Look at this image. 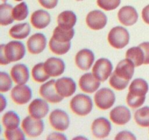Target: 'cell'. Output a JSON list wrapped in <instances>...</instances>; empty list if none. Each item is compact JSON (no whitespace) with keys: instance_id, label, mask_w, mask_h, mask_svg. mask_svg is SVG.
<instances>
[{"instance_id":"cell-1","label":"cell","mask_w":149,"mask_h":140,"mask_svg":"<svg viewBox=\"0 0 149 140\" xmlns=\"http://www.w3.org/2000/svg\"><path fill=\"white\" fill-rule=\"evenodd\" d=\"M148 91V85L145 80L137 78L132 82L127 96V103L130 107L135 109L142 106L146 100V95Z\"/></svg>"},{"instance_id":"cell-2","label":"cell","mask_w":149,"mask_h":140,"mask_svg":"<svg viewBox=\"0 0 149 140\" xmlns=\"http://www.w3.org/2000/svg\"><path fill=\"white\" fill-rule=\"evenodd\" d=\"M0 64L7 65L11 62L21 60L26 55L24 45L19 41H11L7 45H1Z\"/></svg>"},{"instance_id":"cell-3","label":"cell","mask_w":149,"mask_h":140,"mask_svg":"<svg viewBox=\"0 0 149 140\" xmlns=\"http://www.w3.org/2000/svg\"><path fill=\"white\" fill-rule=\"evenodd\" d=\"M93 101L90 96L84 94L76 95L71 100V111L79 116H86L93 109Z\"/></svg>"},{"instance_id":"cell-4","label":"cell","mask_w":149,"mask_h":140,"mask_svg":"<svg viewBox=\"0 0 149 140\" xmlns=\"http://www.w3.org/2000/svg\"><path fill=\"white\" fill-rule=\"evenodd\" d=\"M108 41L113 48L116 49H122L129 43L130 34L125 28L122 26H116L109 32Z\"/></svg>"},{"instance_id":"cell-5","label":"cell","mask_w":149,"mask_h":140,"mask_svg":"<svg viewBox=\"0 0 149 140\" xmlns=\"http://www.w3.org/2000/svg\"><path fill=\"white\" fill-rule=\"evenodd\" d=\"M94 99L97 107L102 110H106L114 104L116 97L113 90L104 88L96 92Z\"/></svg>"},{"instance_id":"cell-6","label":"cell","mask_w":149,"mask_h":140,"mask_svg":"<svg viewBox=\"0 0 149 140\" xmlns=\"http://www.w3.org/2000/svg\"><path fill=\"white\" fill-rule=\"evenodd\" d=\"M21 127L26 135L30 137H37L42 134L45 125L42 120L28 116L23 119Z\"/></svg>"},{"instance_id":"cell-7","label":"cell","mask_w":149,"mask_h":140,"mask_svg":"<svg viewBox=\"0 0 149 140\" xmlns=\"http://www.w3.org/2000/svg\"><path fill=\"white\" fill-rule=\"evenodd\" d=\"M56 80H51L44 83L39 88L40 96L47 102L52 104H57L62 102L63 97L58 93L55 87Z\"/></svg>"},{"instance_id":"cell-8","label":"cell","mask_w":149,"mask_h":140,"mask_svg":"<svg viewBox=\"0 0 149 140\" xmlns=\"http://www.w3.org/2000/svg\"><path fill=\"white\" fill-rule=\"evenodd\" d=\"M113 70L111 62L107 58H99L93 68V74L100 82H104L111 76Z\"/></svg>"},{"instance_id":"cell-9","label":"cell","mask_w":149,"mask_h":140,"mask_svg":"<svg viewBox=\"0 0 149 140\" xmlns=\"http://www.w3.org/2000/svg\"><path fill=\"white\" fill-rule=\"evenodd\" d=\"M49 123L55 130L63 131L68 128L70 124L68 114L61 109H55L50 113L49 117Z\"/></svg>"},{"instance_id":"cell-10","label":"cell","mask_w":149,"mask_h":140,"mask_svg":"<svg viewBox=\"0 0 149 140\" xmlns=\"http://www.w3.org/2000/svg\"><path fill=\"white\" fill-rule=\"evenodd\" d=\"M11 97L13 102L17 104H26L31 99L32 91L26 85H17L12 89Z\"/></svg>"},{"instance_id":"cell-11","label":"cell","mask_w":149,"mask_h":140,"mask_svg":"<svg viewBox=\"0 0 149 140\" xmlns=\"http://www.w3.org/2000/svg\"><path fill=\"white\" fill-rule=\"evenodd\" d=\"M107 17L100 10L90 12L86 18V23L88 27L93 30H100L106 26Z\"/></svg>"},{"instance_id":"cell-12","label":"cell","mask_w":149,"mask_h":140,"mask_svg":"<svg viewBox=\"0 0 149 140\" xmlns=\"http://www.w3.org/2000/svg\"><path fill=\"white\" fill-rule=\"evenodd\" d=\"M92 133L97 139H103L109 135L111 130V123L105 118L95 120L92 124Z\"/></svg>"},{"instance_id":"cell-13","label":"cell","mask_w":149,"mask_h":140,"mask_svg":"<svg viewBox=\"0 0 149 140\" xmlns=\"http://www.w3.org/2000/svg\"><path fill=\"white\" fill-rule=\"evenodd\" d=\"M55 87L58 93L63 98L72 96L77 90L76 83L70 77H62L57 80Z\"/></svg>"},{"instance_id":"cell-14","label":"cell","mask_w":149,"mask_h":140,"mask_svg":"<svg viewBox=\"0 0 149 140\" xmlns=\"http://www.w3.org/2000/svg\"><path fill=\"white\" fill-rule=\"evenodd\" d=\"M47 45V39L43 34L36 33L29 37L27 41V47L31 54H39L43 52Z\"/></svg>"},{"instance_id":"cell-15","label":"cell","mask_w":149,"mask_h":140,"mask_svg":"<svg viewBox=\"0 0 149 140\" xmlns=\"http://www.w3.org/2000/svg\"><path fill=\"white\" fill-rule=\"evenodd\" d=\"M45 69L50 77H58L65 71V63L62 59L55 57L49 58L44 63Z\"/></svg>"},{"instance_id":"cell-16","label":"cell","mask_w":149,"mask_h":140,"mask_svg":"<svg viewBox=\"0 0 149 140\" xmlns=\"http://www.w3.org/2000/svg\"><path fill=\"white\" fill-rule=\"evenodd\" d=\"M79 85L83 92L93 93L99 88L100 81L97 80L92 73H86L80 77Z\"/></svg>"},{"instance_id":"cell-17","label":"cell","mask_w":149,"mask_h":140,"mask_svg":"<svg viewBox=\"0 0 149 140\" xmlns=\"http://www.w3.org/2000/svg\"><path fill=\"white\" fill-rule=\"evenodd\" d=\"M118 19L125 26H130L138 21V14L132 6H125L118 12Z\"/></svg>"},{"instance_id":"cell-18","label":"cell","mask_w":149,"mask_h":140,"mask_svg":"<svg viewBox=\"0 0 149 140\" xmlns=\"http://www.w3.org/2000/svg\"><path fill=\"white\" fill-rule=\"evenodd\" d=\"M94 60L95 55L93 51L89 49H83L76 55L75 62L78 68L83 71H87L91 68Z\"/></svg>"},{"instance_id":"cell-19","label":"cell","mask_w":149,"mask_h":140,"mask_svg":"<svg viewBox=\"0 0 149 140\" xmlns=\"http://www.w3.org/2000/svg\"><path fill=\"white\" fill-rule=\"evenodd\" d=\"M49 105L43 99H36L29 106V112L31 116L36 119L44 118L49 112Z\"/></svg>"},{"instance_id":"cell-20","label":"cell","mask_w":149,"mask_h":140,"mask_svg":"<svg viewBox=\"0 0 149 140\" xmlns=\"http://www.w3.org/2000/svg\"><path fill=\"white\" fill-rule=\"evenodd\" d=\"M110 119L116 125H125L130 120L131 112L126 106H118L111 111Z\"/></svg>"},{"instance_id":"cell-21","label":"cell","mask_w":149,"mask_h":140,"mask_svg":"<svg viewBox=\"0 0 149 140\" xmlns=\"http://www.w3.org/2000/svg\"><path fill=\"white\" fill-rule=\"evenodd\" d=\"M135 64L130 60L126 59L119 61L114 72L118 77L125 80H130L132 78L135 72Z\"/></svg>"},{"instance_id":"cell-22","label":"cell","mask_w":149,"mask_h":140,"mask_svg":"<svg viewBox=\"0 0 149 140\" xmlns=\"http://www.w3.org/2000/svg\"><path fill=\"white\" fill-rule=\"evenodd\" d=\"M13 81L17 85L26 84L29 79V71L28 67L23 64H15L10 71Z\"/></svg>"},{"instance_id":"cell-23","label":"cell","mask_w":149,"mask_h":140,"mask_svg":"<svg viewBox=\"0 0 149 140\" xmlns=\"http://www.w3.org/2000/svg\"><path fill=\"white\" fill-rule=\"evenodd\" d=\"M51 20L50 15L44 10L33 12L31 16V23L36 29H43L49 24Z\"/></svg>"},{"instance_id":"cell-24","label":"cell","mask_w":149,"mask_h":140,"mask_svg":"<svg viewBox=\"0 0 149 140\" xmlns=\"http://www.w3.org/2000/svg\"><path fill=\"white\" fill-rule=\"evenodd\" d=\"M77 18L75 13L70 10L63 11L58 15L57 21L58 26L66 29H73L77 23Z\"/></svg>"},{"instance_id":"cell-25","label":"cell","mask_w":149,"mask_h":140,"mask_svg":"<svg viewBox=\"0 0 149 140\" xmlns=\"http://www.w3.org/2000/svg\"><path fill=\"white\" fill-rule=\"evenodd\" d=\"M31 32L30 25L28 23L15 25L10 29V36L14 39H23L27 37Z\"/></svg>"},{"instance_id":"cell-26","label":"cell","mask_w":149,"mask_h":140,"mask_svg":"<svg viewBox=\"0 0 149 140\" xmlns=\"http://www.w3.org/2000/svg\"><path fill=\"white\" fill-rule=\"evenodd\" d=\"M126 58L130 60L133 62L135 66H140L144 64V53L143 50L140 46L132 47L127 50Z\"/></svg>"},{"instance_id":"cell-27","label":"cell","mask_w":149,"mask_h":140,"mask_svg":"<svg viewBox=\"0 0 149 140\" xmlns=\"http://www.w3.org/2000/svg\"><path fill=\"white\" fill-rule=\"evenodd\" d=\"M13 7L10 4L4 3L0 5V24L8 26L14 21L13 15Z\"/></svg>"},{"instance_id":"cell-28","label":"cell","mask_w":149,"mask_h":140,"mask_svg":"<svg viewBox=\"0 0 149 140\" xmlns=\"http://www.w3.org/2000/svg\"><path fill=\"white\" fill-rule=\"evenodd\" d=\"M74 29H66L57 26L53 32V35L52 37L55 40L61 42H71L72 38L74 37Z\"/></svg>"},{"instance_id":"cell-29","label":"cell","mask_w":149,"mask_h":140,"mask_svg":"<svg viewBox=\"0 0 149 140\" xmlns=\"http://www.w3.org/2000/svg\"><path fill=\"white\" fill-rule=\"evenodd\" d=\"M2 123L7 129H14L18 127L20 118L14 111H9L3 115Z\"/></svg>"},{"instance_id":"cell-30","label":"cell","mask_w":149,"mask_h":140,"mask_svg":"<svg viewBox=\"0 0 149 140\" xmlns=\"http://www.w3.org/2000/svg\"><path fill=\"white\" fill-rule=\"evenodd\" d=\"M50 50L56 55H63L68 52L71 48V42H61L55 40L54 38H51L49 42Z\"/></svg>"},{"instance_id":"cell-31","label":"cell","mask_w":149,"mask_h":140,"mask_svg":"<svg viewBox=\"0 0 149 140\" xmlns=\"http://www.w3.org/2000/svg\"><path fill=\"white\" fill-rule=\"evenodd\" d=\"M31 73L33 79L37 83H43L47 81L50 77L45 71L44 63H39L36 64L32 69Z\"/></svg>"},{"instance_id":"cell-32","label":"cell","mask_w":149,"mask_h":140,"mask_svg":"<svg viewBox=\"0 0 149 140\" xmlns=\"http://www.w3.org/2000/svg\"><path fill=\"white\" fill-rule=\"evenodd\" d=\"M135 123L141 127L149 126V106H144L138 109L135 113Z\"/></svg>"},{"instance_id":"cell-33","label":"cell","mask_w":149,"mask_h":140,"mask_svg":"<svg viewBox=\"0 0 149 140\" xmlns=\"http://www.w3.org/2000/svg\"><path fill=\"white\" fill-rule=\"evenodd\" d=\"M28 14H29L28 6L24 1L17 4L13 10V18L15 20L18 21L25 20L27 18Z\"/></svg>"},{"instance_id":"cell-34","label":"cell","mask_w":149,"mask_h":140,"mask_svg":"<svg viewBox=\"0 0 149 140\" xmlns=\"http://www.w3.org/2000/svg\"><path fill=\"white\" fill-rule=\"evenodd\" d=\"M129 81L128 80H123L118 77L115 72L111 75V78L109 80V84L113 88L116 89L117 90H122L126 88L128 85Z\"/></svg>"},{"instance_id":"cell-35","label":"cell","mask_w":149,"mask_h":140,"mask_svg":"<svg viewBox=\"0 0 149 140\" xmlns=\"http://www.w3.org/2000/svg\"><path fill=\"white\" fill-rule=\"evenodd\" d=\"M0 91L1 93L7 92L11 89L13 83L12 80L7 73L1 71L0 73Z\"/></svg>"},{"instance_id":"cell-36","label":"cell","mask_w":149,"mask_h":140,"mask_svg":"<svg viewBox=\"0 0 149 140\" xmlns=\"http://www.w3.org/2000/svg\"><path fill=\"white\" fill-rule=\"evenodd\" d=\"M120 3L121 0H97V5L106 11L115 10L119 7Z\"/></svg>"},{"instance_id":"cell-37","label":"cell","mask_w":149,"mask_h":140,"mask_svg":"<svg viewBox=\"0 0 149 140\" xmlns=\"http://www.w3.org/2000/svg\"><path fill=\"white\" fill-rule=\"evenodd\" d=\"M4 136L7 140L13 139H21L24 140L26 139L24 134L20 128L18 127L14 129H7L4 132Z\"/></svg>"},{"instance_id":"cell-38","label":"cell","mask_w":149,"mask_h":140,"mask_svg":"<svg viewBox=\"0 0 149 140\" xmlns=\"http://www.w3.org/2000/svg\"><path fill=\"white\" fill-rule=\"evenodd\" d=\"M38 1L42 7L49 10L55 8L58 2V0H38Z\"/></svg>"},{"instance_id":"cell-39","label":"cell","mask_w":149,"mask_h":140,"mask_svg":"<svg viewBox=\"0 0 149 140\" xmlns=\"http://www.w3.org/2000/svg\"><path fill=\"white\" fill-rule=\"evenodd\" d=\"M115 139H136V137L131 132L127 131H123L119 132L115 137Z\"/></svg>"},{"instance_id":"cell-40","label":"cell","mask_w":149,"mask_h":140,"mask_svg":"<svg viewBox=\"0 0 149 140\" xmlns=\"http://www.w3.org/2000/svg\"><path fill=\"white\" fill-rule=\"evenodd\" d=\"M143 50L144 53V57H145V60H144V64H149V42H143L139 45Z\"/></svg>"},{"instance_id":"cell-41","label":"cell","mask_w":149,"mask_h":140,"mask_svg":"<svg viewBox=\"0 0 149 140\" xmlns=\"http://www.w3.org/2000/svg\"><path fill=\"white\" fill-rule=\"evenodd\" d=\"M142 18L146 23L149 25V4L143 9Z\"/></svg>"},{"instance_id":"cell-42","label":"cell","mask_w":149,"mask_h":140,"mask_svg":"<svg viewBox=\"0 0 149 140\" xmlns=\"http://www.w3.org/2000/svg\"><path fill=\"white\" fill-rule=\"evenodd\" d=\"M66 139L63 134H58V133H52L47 137V139Z\"/></svg>"},{"instance_id":"cell-43","label":"cell","mask_w":149,"mask_h":140,"mask_svg":"<svg viewBox=\"0 0 149 140\" xmlns=\"http://www.w3.org/2000/svg\"><path fill=\"white\" fill-rule=\"evenodd\" d=\"M15 1H22V0H15Z\"/></svg>"},{"instance_id":"cell-44","label":"cell","mask_w":149,"mask_h":140,"mask_svg":"<svg viewBox=\"0 0 149 140\" xmlns=\"http://www.w3.org/2000/svg\"><path fill=\"white\" fill-rule=\"evenodd\" d=\"M1 1H4V2H5V1H7V0H1Z\"/></svg>"},{"instance_id":"cell-45","label":"cell","mask_w":149,"mask_h":140,"mask_svg":"<svg viewBox=\"0 0 149 140\" xmlns=\"http://www.w3.org/2000/svg\"><path fill=\"white\" fill-rule=\"evenodd\" d=\"M77 1H81V0H77Z\"/></svg>"}]
</instances>
